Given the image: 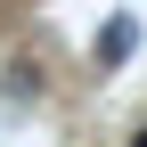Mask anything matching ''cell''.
<instances>
[{"mask_svg": "<svg viewBox=\"0 0 147 147\" xmlns=\"http://www.w3.org/2000/svg\"><path fill=\"white\" fill-rule=\"evenodd\" d=\"M139 49V16H106V33H98V65H123Z\"/></svg>", "mask_w": 147, "mask_h": 147, "instance_id": "obj_1", "label": "cell"}, {"mask_svg": "<svg viewBox=\"0 0 147 147\" xmlns=\"http://www.w3.org/2000/svg\"><path fill=\"white\" fill-rule=\"evenodd\" d=\"M131 147H147V131H139V139H131Z\"/></svg>", "mask_w": 147, "mask_h": 147, "instance_id": "obj_2", "label": "cell"}]
</instances>
